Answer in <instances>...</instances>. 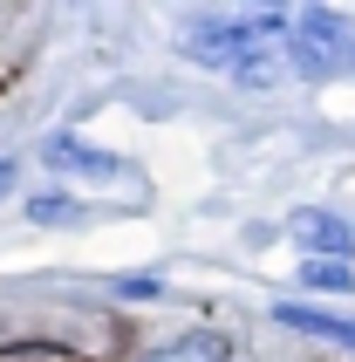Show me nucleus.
Returning a JSON list of instances; mask_svg holds the SVG:
<instances>
[{
  "label": "nucleus",
  "mask_w": 355,
  "mask_h": 362,
  "mask_svg": "<svg viewBox=\"0 0 355 362\" xmlns=\"http://www.w3.org/2000/svg\"><path fill=\"white\" fill-rule=\"evenodd\" d=\"M294 21L287 14H233V21H192V35H185V55L205 62V69H246L260 55V41L287 35Z\"/></svg>",
  "instance_id": "obj_1"
},
{
  "label": "nucleus",
  "mask_w": 355,
  "mask_h": 362,
  "mask_svg": "<svg viewBox=\"0 0 355 362\" xmlns=\"http://www.w3.org/2000/svg\"><path fill=\"white\" fill-rule=\"evenodd\" d=\"M287 69H294V76H342V69H355L349 21L328 14V7L294 14V28H287Z\"/></svg>",
  "instance_id": "obj_2"
},
{
  "label": "nucleus",
  "mask_w": 355,
  "mask_h": 362,
  "mask_svg": "<svg viewBox=\"0 0 355 362\" xmlns=\"http://www.w3.org/2000/svg\"><path fill=\"white\" fill-rule=\"evenodd\" d=\"M287 240L308 246V260H349L355 253V233L342 212H321V205H301V212H287Z\"/></svg>",
  "instance_id": "obj_3"
},
{
  "label": "nucleus",
  "mask_w": 355,
  "mask_h": 362,
  "mask_svg": "<svg viewBox=\"0 0 355 362\" xmlns=\"http://www.w3.org/2000/svg\"><path fill=\"white\" fill-rule=\"evenodd\" d=\"M274 322L301 328V335H321V342H335V349H355V322H349V315H328V308H301V301H280V308H274Z\"/></svg>",
  "instance_id": "obj_4"
},
{
  "label": "nucleus",
  "mask_w": 355,
  "mask_h": 362,
  "mask_svg": "<svg viewBox=\"0 0 355 362\" xmlns=\"http://www.w3.org/2000/svg\"><path fill=\"white\" fill-rule=\"evenodd\" d=\"M41 158L55 164V171H76V178H117V171H123L110 151H89L82 137H48V151H41Z\"/></svg>",
  "instance_id": "obj_5"
},
{
  "label": "nucleus",
  "mask_w": 355,
  "mask_h": 362,
  "mask_svg": "<svg viewBox=\"0 0 355 362\" xmlns=\"http://www.w3.org/2000/svg\"><path fill=\"white\" fill-rule=\"evenodd\" d=\"M151 362H233V342H226V335H212V328H198V335H178V342H164Z\"/></svg>",
  "instance_id": "obj_6"
},
{
  "label": "nucleus",
  "mask_w": 355,
  "mask_h": 362,
  "mask_svg": "<svg viewBox=\"0 0 355 362\" xmlns=\"http://www.w3.org/2000/svg\"><path fill=\"white\" fill-rule=\"evenodd\" d=\"M28 219H35V226H82L89 205L69 199V192H41V199H28Z\"/></svg>",
  "instance_id": "obj_7"
},
{
  "label": "nucleus",
  "mask_w": 355,
  "mask_h": 362,
  "mask_svg": "<svg viewBox=\"0 0 355 362\" xmlns=\"http://www.w3.org/2000/svg\"><path fill=\"white\" fill-rule=\"evenodd\" d=\"M301 287H321V294H355V267H349V260H308V267H301Z\"/></svg>",
  "instance_id": "obj_8"
},
{
  "label": "nucleus",
  "mask_w": 355,
  "mask_h": 362,
  "mask_svg": "<svg viewBox=\"0 0 355 362\" xmlns=\"http://www.w3.org/2000/svg\"><path fill=\"white\" fill-rule=\"evenodd\" d=\"M233 76L246 82V89H267V82H280V62H274V55H253L246 69H233Z\"/></svg>",
  "instance_id": "obj_9"
},
{
  "label": "nucleus",
  "mask_w": 355,
  "mask_h": 362,
  "mask_svg": "<svg viewBox=\"0 0 355 362\" xmlns=\"http://www.w3.org/2000/svg\"><path fill=\"white\" fill-rule=\"evenodd\" d=\"M130 301H158V281H144V274H130V281H117Z\"/></svg>",
  "instance_id": "obj_10"
},
{
  "label": "nucleus",
  "mask_w": 355,
  "mask_h": 362,
  "mask_svg": "<svg viewBox=\"0 0 355 362\" xmlns=\"http://www.w3.org/2000/svg\"><path fill=\"white\" fill-rule=\"evenodd\" d=\"M14 178H21V164H14V158H0V199H7V185H14Z\"/></svg>",
  "instance_id": "obj_11"
},
{
  "label": "nucleus",
  "mask_w": 355,
  "mask_h": 362,
  "mask_svg": "<svg viewBox=\"0 0 355 362\" xmlns=\"http://www.w3.org/2000/svg\"><path fill=\"white\" fill-rule=\"evenodd\" d=\"M0 349H7V335H0Z\"/></svg>",
  "instance_id": "obj_12"
}]
</instances>
